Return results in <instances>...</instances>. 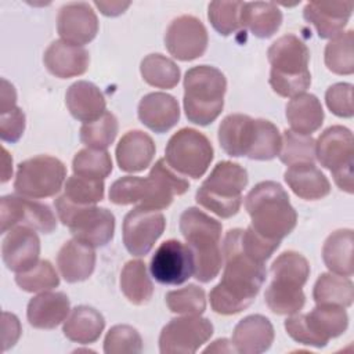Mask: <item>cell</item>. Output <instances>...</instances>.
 Wrapping results in <instances>:
<instances>
[{
  "instance_id": "6da1fadb",
  "label": "cell",
  "mask_w": 354,
  "mask_h": 354,
  "mask_svg": "<svg viewBox=\"0 0 354 354\" xmlns=\"http://www.w3.org/2000/svg\"><path fill=\"white\" fill-rule=\"evenodd\" d=\"M238 236L239 228L227 231L223 243L225 264L221 281L209 293L213 311L221 315L238 314L248 308L267 277L264 264L242 252Z\"/></svg>"
},
{
  "instance_id": "7a4b0ae2",
  "label": "cell",
  "mask_w": 354,
  "mask_h": 354,
  "mask_svg": "<svg viewBox=\"0 0 354 354\" xmlns=\"http://www.w3.org/2000/svg\"><path fill=\"white\" fill-rule=\"evenodd\" d=\"M245 209L252 221L250 227L270 241L281 242L297 223L288 192L275 181L256 184L245 198Z\"/></svg>"
},
{
  "instance_id": "3957f363",
  "label": "cell",
  "mask_w": 354,
  "mask_h": 354,
  "mask_svg": "<svg viewBox=\"0 0 354 354\" xmlns=\"http://www.w3.org/2000/svg\"><path fill=\"white\" fill-rule=\"evenodd\" d=\"M223 225L198 207H188L180 216V232L194 256V277L199 282L214 279L223 266Z\"/></svg>"
},
{
  "instance_id": "277c9868",
  "label": "cell",
  "mask_w": 354,
  "mask_h": 354,
  "mask_svg": "<svg viewBox=\"0 0 354 354\" xmlns=\"http://www.w3.org/2000/svg\"><path fill=\"white\" fill-rule=\"evenodd\" d=\"M267 57L271 64L270 84L278 95L293 98L310 87V51L297 36L283 35L277 39L270 46Z\"/></svg>"
},
{
  "instance_id": "5b68a950",
  "label": "cell",
  "mask_w": 354,
  "mask_h": 354,
  "mask_svg": "<svg viewBox=\"0 0 354 354\" xmlns=\"http://www.w3.org/2000/svg\"><path fill=\"white\" fill-rule=\"evenodd\" d=\"M227 79L224 73L210 65H198L184 76V111L189 122L207 126L223 111Z\"/></svg>"
},
{
  "instance_id": "8992f818",
  "label": "cell",
  "mask_w": 354,
  "mask_h": 354,
  "mask_svg": "<svg viewBox=\"0 0 354 354\" xmlns=\"http://www.w3.org/2000/svg\"><path fill=\"white\" fill-rule=\"evenodd\" d=\"M248 181V171L241 165L221 160L198 188L195 201L218 217L230 218L239 212Z\"/></svg>"
},
{
  "instance_id": "52a82bcc",
  "label": "cell",
  "mask_w": 354,
  "mask_h": 354,
  "mask_svg": "<svg viewBox=\"0 0 354 354\" xmlns=\"http://www.w3.org/2000/svg\"><path fill=\"white\" fill-rule=\"evenodd\" d=\"M55 212L64 225H66L75 239L91 246L108 245L115 232V216L105 207L95 205L77 206L64 195L54 201Z\"/></svg>"
},
{
  "instance_id": "ba28073f",
  "label": "cell",
  "mask_w": 354,
  "mask_h": 354,
  "mask_svg": "<svg viewBox=\"0 0 354 354\" xmlns=\"http://www.w3.org/2000/svg\"><path fill=\"white\" fill-rule=\"evenodd\" d=\"M286 333L297 343L322 348L348 326V315L343 307L317 304L307 314H292L285 319Z\"/></svg>"
},
{
  "instance_id": "9c48e42d",
  "label": "cell",
  "mask_w": 354,
  "mask_h": 354,
  "mask_svg": "<svg viewBox=\"0 0 354 354\" xmlns=\"http://www.w3.org/2000/svg\"><path fill=\"white\" fill-rule=\"evenodd\" d=\"M353 156V133L344 126L325 129L315 141V159L322 167L330 170L335 184L347 194L354 192Z\"/></svg>"
},
{
  "instance_id": "30bf717a",
  "label": "cell",
  "mask_w": 354,
  "mask_h": 354,
  "mask_svg": "<svg viewBox=\"0 0 354 354\" xmlns=\"http://www.w3.org/2000/svg\"><path fill=\"white\" fill-rule=\"evenodd\" d=\"M165 155V160L174 171L191 178H199L207 171L214 151L205 134L195 129L184 127L170 137Z\"/></svg>"
},
{
  "instance_id": "8fae6325",
  "label": "cell",
  "mask_w": 354,
  "mask_h": 354,
  "mask_svg": "<svg viewBox=\"0 0 354 354\" xmlns=\"http://www.w3.org/2000/svg\"><path fill=\"white\" fill-rule=\"evenodd\" d=\"M65 165L48 155H39L21 162L17 167L14 189L18 195L41 199L59 192L65 183Z\"/></svg>"
},
{
  "instance_id": "7c38bea8",
  "label": "cell",
  "mask_w": 354,
  "mask_h": 354,
  "mask_svg": "<svg viewBox=\"0 0 354 354\" xmlns=\"http://www.w3.org/2000/svg\"><path fill=\"white\" fill-rule=\"evenodd\" d=\"M1 234H7L17 225H26L43 234H51L57 228V218L48 205L28 199L21 195H4L0 201Z\"/></svg>"
},
{
  "instance_id": "4fadbf2b",
  "label": "cell",
  "mask_w": 354,
  "mask_h": 354,
  "mask_svg": "<svg viewBox=\"0 0 354 354\" xmlns=\"http://www.w3.org/2000/svg\"><path fill=\"white\" fill-rule=\"evenodd\" d=\"M213 335V324L199 315H185L170 319L159 335L162 354H192Z\"/></svg>"
},
{
  "instance_id": "5bb4252c",
  "label": "cell",
  "mask_w": 354,
  "mask_h": 354,
  "mask_svg": "<svg viewBox=\"0 0 354 354\" xmlns=\"http://www.w3.org/2000/svg\"><path fill=\"white\" fill-rule=\"evenodd\" d=\"M166 227L165 216L155 209L137 206L123 220V243L129 253L141 257L149 253Z\"/></svg>"
},
{
  "instance_id": "9a60e30c",
  "label": "cell",
  "mask_w": 354,
  "mask_h": 354,
  "mask_svg": "<svg viewBox=\"0 0 354 354\" xmlns=\"http://www.w3.org/2000/svg\"><path fill=\"white\" fill-rule=\"evenodd\" d=\"M151 275L163 285H181L194 275V256L187 243L167 239L155 250Z\"/></svg>"
},
{
  "instance_id": "2e32d148",
  "label": "cell",
  "mask_w": 354,
  "mask_h": 354,
  "mask_svg": "<svg viewBox=\"0 0 354 354\" xmlns=\"http://www.w3.org/2000/svg\"><path fill=\"white\" fill-rule=\"evenodd\" d=\"M207 30L194 15L174 18L165 33V46L170 55L180 61H192L202 57L207 48Z\"/></svg>"
},
{
  "instance_id": "e0dca14e",
  "label": "cell",
  "mask_w": 354,
  "mask_h": 354,
  "mask_svg": "<svg viewBox=\"0 0 354 354\" xmlns=\"http://www.w3.org/2000/svg\"><path fill=\"white\" fill-rule=\"evenodd\" d=\"M189 189V183L174 171L165 158L158 159L148 177L144 178V198L138 206L148 209H166L176 195H183Z\"/></svg>"
},
{
  "instance_id": "ac0fdd59",
  "label": "cell",
  "mask_w": 354,
  "mask_h": 354,
  "mask_svg": "<svg viewBox=\"0 0 354 354\" xmlns=\"http://www.w3.org/2000/svg\"><path fill=\"white\" fill-rule=\"evenodd\" d=\"M57 30L61 40L83 47L97 36L98 18L90 4L68 3L58 11Z\"/></svg>"
},
{
  "instance_id": "d6986e66",
  "label": "cell",
  "mask_w": 354,
  "mask_h": 354,
  "mask_svg": "<svg viewBox=\"0 0 354 354\" xmlns=\"http://www.w3.org/2000/svg\"><path fill=\"white\" fill-rule=\"evenodd\" d=\"M40 254V239L33 228L17 225L11 228L1 243V257L6 267L14 272L30 270Z\"/></svg>"
},
{
  "instance_id": "ffe728a7",
  "label": "cell",
  "mask_w": 354,
  "mask_h": 354,
  "mask_svg": "<svg viewBox=\"0 0 354 354\" xmlns=\"http://www.w3.org/2000/svg\"><path fill=\"white\" fill-rule=\"evenodd\" d=\"M353 7V1H310L303 10V15L307 22L314 25L321 39H332L343 32Z\"/></svg>"
},
{
  "instance_id": "44dd1931",
  "label": "cell",
  "mask_w": 354,
  "mask_h": 354,
  "mask_svg": "<svg viewBox=\"0 0 354 354\" xmlns=\"http://www.w3.org/2000/svg\"><path fill=\"white\" fill-rule=\"evenodd\" d=\"M43 62L47 71L59 79L83 75L90 64L88 51L64 40L53 41L44 51Z\"/></svg>"
},
{
  "instance_id": "7402d4cb",
  "label": "cell",
  "mask_w": 354,
  "mask_h": 354,
  "mask_svg": "<svg viewBox=\"0 0 354 354\" xmlns=\"http://www.w3.org/2000/svg\"><path fill=\"white\" fill-rule=\"evenodd\" d=\"M274 342V326L270 319L260 314L241 319L232 332V344L239 354H261Z\"/></svg>"
},
{
  "instance_id": "603a6c76",
  "label": "cell",
  "mask_w": 354,
  "mask_h": 354,
  "mask_svg": "<svg viewBox=\"0 0 354 354\" xmlns=\"http://www.w3.org/2000/svg\"><path fill=\"white\" fill-rule=\"evenodd\" d=\"M138 119L155 133H166L180 119L177 100L166 93H149L138 104Z\"/></svg>"
},
{
  "instance_id": "cb8c5ba5",
  "label": "cell",
  "mask_w": 354,
  "mask_h": 354,
  "mask_svg": "<svg viewBox=\"0 0 354 354\" xmlns=\"http://www.w3.org/2000/svg\"><path fill=\"white\" fill-rule=\"evenodd\" d=\"M256 136V119L243 113H231L218 126V142L234 158L248 156Z\"/></svg>"
},
{
  "instance_id": "d4e9b609",
  "label": "cell",
  "mask_w": 354,
  "mask_h": 354,
  "mask_svg": "<svg viewBox=\"0 0 354 354\" xmlns=\"http://www.w3.org/2000/svg\"><path fill=\"white\" fill-rule=\"evenodd\" d=\"M71 303L62 292H41L29 300L26 317L36 329H54L66 319Z\"/></svg>"
},
{
  "instance_id": "484cf974",
  "label": "cell",
  "mask_w": 354,
  "mask_h": 354,
  "mask_svg": "<svg viewBox=\"0 0 354 354\" xmlns=\"http://www.w3.org/2000/svg\"><path fill=\"white\" fill-rule=\"evenodd\" d=\"M153 140L141 130L127 131L118 142L116 162L119 169L127 173L145 170L155 155Z\"/></svg>"
},
{
  "instance_id": "4316f807",
  "label": "cell",
  "mask_w": 354,
  "mask_h": 354,
  "mask_svg": "<svg viewBox=\"0 0 354 354\" xmlns=\"http://www.w3.org/2000/svg\"><path fill=\"white\" fill-rule=\"evenodd\" d=\"M57 266L66 282L75 283L86 281L91 277L95 267L94 248L73 238L65 242L59 249Z\"/></svg>"
},
{
  "instance_id": "83f0119b",
  "label": "cell",
  "mask_w": 354,
  "mask_h": 354,
  "mask_svg": "<svg viewBox=\"0 0 354 354\" xmlns=\"http://www.w3.org/2000/svg\"><path fill=\"white\" fill-rule=\"evenodd\" d=\"M65 104L71 115L83 123L98 119L106 111L102 91L87 80H77L69 86L65 94Z\"/></svg>"
},
{
  "instance_id": "f1b7e54d",
  "label": "cell",
  "mask_w": 354,
  "mask_h": 354,
  "mask_svg": "<svg viewBox=\"0 0 354 354\" xmlns=\"http://www.w3.org/2000/svg\"><path fill=\"white\" fill-rule=\"evenodd\" d=\"M285 183L301 199L317 201L330 192V183L314 163H297L288 167L283 174Z\"/></svg>"
},
{
  "instance_id": "f546056e",
  "label": "cell",
  "mask_w": 354,
  "mask_h": 354,
  "mask_svg": "<svg viewBox=\"0 0 354 354\" xmlns=\"http://www.w3.org/2000/svg\"><path fill=\"white\" fill-rule=\"evenodd\" d=\"M104 328L105 319L100 311L88 306H77L64 321L62 332L71 342L91 344L100 339Z\"/></svg>"
},
{
  "instance_id": "4dcf8cb0",
  "label": "cell",
  "mask_w": 354,
  "mask_h": 354,
  "mask_svg": "<svg viewBox=\"0 0 354 354\" xmlns=\"http://www.w3.org/2000/svg\"><path fill=\"white\" fill-rule=\"evenodd\" d=\"M286 119L292 131L311 136L324 123V109L314 94L303 93L288 102Z\"/></svg>"
},
{
  "instance_id": "1f68e13d",
  "label": "cell",
  "mask_w": 354,
  "mask_h": 354,
  "mask_svg": "<svg viewBox=\"0 0 354 354\" xmlns=\"http://www.w3.org/2000/svg\"><path fill=\"white\" fill-rule=\"evenodd\" d=\"M353 230L350 228L337 230L326 238L322 248V259L330 272L343 277L353 275Z\"/></svg>"
},
{
  "instance_id": "d6a6232c",
  "label": "cell",
  "mask_w": 354,
  "mask_h": 354,
  "mask_svg": "<svg viewBox=\"0 0 354 354\" xmlns=\"http://www.w3.org/2000/svg\"><path fill=\"white\" fill-rule=\"evenodd\" d=\"M282 24V12L268 1L243 3L242 28H248L256 37H271Z\"/></svg>"
},
{
  "instance_id": "836d02e7",
  "label": "cell",
  "mask_w": 354,
  "mask_h": 354,
  "mask_svg": "<svg viewBox=\"0 0 354 354\" xmlns=\"http://www.w3.org/2000/svg\"><path fill=\"white\" fill-rule=\"evenodd\" d=\"M313 297L317 304H332L346 308L353 304L354 286L348 277L324 272L314 285Z\"/></svg>"
},
{
  "instance_id": "e575fe53",
  "label": "cell",
  "mask_w": 354,
  "mask_h": 354,
  "mask_svg": "<svg viewBox=\"0 0 354 354\" xmlns=\"http://www.w3.org/2000/svg\"><path fill=\"white\" fill-rule=\"evenodd\" d=\"M120 289L126 299L136 306H142L151 300L153 285L142 260H130L124 264L120 272Z\"/></svg>"
},
{
  "instance_id": "d590c367",
  "label": "cell",
  "mask_w": 354,
  "mask_h": 354,
  "mask_svg": "<svg viewBox=\"0 0 354 354\" xmlns=\"http://www.w3.org/2000/svg\"><path fill=\"white\" fill-rule=\"evenodd\" d=\"M272 282L288 288H303L310 275L307 259L293 250L281 253L271 264Z\"/></svg>"
},
{
  "instance_id": "8d00e7d4",
  "label": "cell",
  "mask_w": 354,
  "mask_h": 354,
  "mask_svg": "<svg viewBox=\"0 0 354 354\" xmlns=\"http://www.w3.org/2000/svg\"><path fill=\"white\" fill-rule=\"evenodd\" d=\"M140 72L142 79L156 88H173L180 80L177 64L162 54L147 55L141 61Z\"/></svg>"
},
{
  "instance_id": "74e56055",
  "label": "cell",
  "mask_w": 354,
  "mask_h": 354,
  "mask_svg": "<svg viewBox=\"0 0 354 354\" xmlns=\"http://www.w3.org/2000/svg\"><path fill=\"white\" fill-rule=\"evenodd\" d=\"M354 33L353 30L342 32L330 39L325 47V65L336 75H351L354 72L353 53Z\"/></svg>"
},
{
  "instance_id": "f35d334b",
  "label": "cell",
  "mask_w": 354,
  "mask_h": 354,
  "mask_svg": "<svg viewBox=\"0 0 354 354\" xmlns=\"http://www.w3.org/2000/svg\"><path fill=\"white\" fill-rule=\"evenodd\" d=\"M118 136V119L112 112L105 111L102 116L80 127V141L91 149L105 151Z\"/></svg>"
},
{
  "instance_id": "ab89813d",
  "label": "cell",
  "mask_w": 354,
  "mask_h": 354,
  "mask_svg": "<svg viewBox=\"0 0 354 354\" xmlns=\"http://www.w3.org/2000/svg\"><path fill=\"white\" fill-rule=\"evenodd\" d=\"M73 174L94 180H104L112 171V159L106 151L84 148L72 160Z\"/></svg>"
},
{
  "instance_id": "60d3db41",
  "label": "cell",
  "mask_w": 354,
  "mask_h": 354,
  "mask_svg": "<svg viewBox=\"0 0 354 354\" xmlns=\"http://www.w3.org/2000/svg\"><path fill=\"white\" fill-rule=\"evenodd\" d=\"M279 159L282 163L288 166L297 163H314L315 140L311 136L299 134L292 130H285L282 136Z\"/></svg>"
},
{
  "instance_id": "b9f144b4",
  "label": "cell",
  "mask_w": 354,
  "mask_h": 354,
  "mask_svg": "<svg viewBox=\"0 0 354 354\" xmlns=\"http://www.w3.org/2000/svg\"><path fill=\"white\" fill-rule=\"evenodd\" d=\"M104 180H94L73 174L66 178L62 195L73 205L88 206L101 202L104 199Z\"/></svg>"
},
{
  "instance_id": "7bdbcfd3",
  "label": "cell",
  "mask_w": 354,
  "mask_h": 354,
  "mask_svg": "<svg viewBox=\"0 0 354 354\" xmlns=\"http://www.w3.org/2000/svg\"><path fill=\"white\" fill-rule=\"evenodd\" d=\"M282 137L278 127L266 119H256V136L252 149L248 155L254 160H271L279 155Z\"/></svg>"
},
{
  "instance_id": "ee69618b",
  "label": "cell",
  "mask_w": 354,
  "mask_h": 354,
  "mask_svg": "<svg viewBox=\"0 0 354 354\" xmlns=\"http://www.w3.org/2000/svg\"><path fill=\"white\" fill-rule=\"evenodd\" d=\"M264 300L272 313L278 315H292L303 308L306 296L301 288H288L271 282L266 289Z\"/></svg>"
},
{
  "instance_id": "f6af8a7d",
  "label": "cell",
  "mask_w": 354,
  "mask_h": 354,
  "mask_svg": "<svg viewBox=\"0 0 354 354\" xmlns=\"http://www.w3.org/2000/svg\"><path fill=\"white\" fill-rule=\"evenodd\" d=\"M243 1H212L207 7V18L220 35L228 36L242 28Z\"/></svg>"
},
{
  "instance_id": "bcb514c9",
  "label": "cell",
  "mask_w": 354,
  "mask_h": 354,
  "mask_svg": "<svg viewBox=\"0 0 354 354\" xmlns=\"http://www.w3.org/2000/svg\"><path fill=\"white\" fill-rule=\"evenodd\" d=\"M17 285L29 293L46 292L59 285V277L48 260H39L30 270L15 275Z\"/></svg>"
},
{
  "instance_id": "7dc6e473",
  "label": "cell",
  "mask_w": 354,
  "mask_h": 354,
  "mask_svg": "<svg viewBox=\"0 0 354 354\" xmlns=\"http://www.w3.org/2000/svg\"><path fill=\"white\" fill-rule=\"evenodd\" d=\"M166 304L174 314L201 315L206 308L205 290L196 285H188L166 293Z\"/></svg>"
},
{
  "instance_id": "c3c4849f",
  "label": "cell",
  "mask_w": 354,
  "mask_h": 354,
  "mask_svg": "<svg viewBox=\"0 0 354 354\" xmlns=\"http://www.w3.org/2000/svg\"><path fill=\"white\" fill-rule=\"evenodd\" d=\"M142 351V339L138 330L130 325L112 326L104 339V353L130 354Z\"/></svg>"
},
{
  "instance_id": "681fc988",
  "label": "cell",
  "mask_w": 354,
  "mask_h": 354,
  "mask_svg": "<svg viewBox=\"0 0 354 354\" xmlns=\"http://www.w3.org/2000/svg\"><path fill=\"white\" fill-rule=\"evenodd\" d=\"M144 198V178L126 176L112 183L109 201L115 205H140Z\"/></svg>"
},
{
  "instance_id": "f907efd6",
  "label": "cell",
  "mask_w": 354,
  "mask_h": 354,
  "mask_svg": "<svg viewBox=\"0 0 354 354\" xmlns=\"http://www.w3.org/2000/svg\"><path fill=\"white\" fill-rule=\"evenodd\" d=\"M326 106L339 118H351L354 115L353 106V84L336 83L325 93Z\"/></svg>"
},
{
  "instance_id": "816d5d0a",
  "label": "cell",
  "mask_w": 354,
  "mask_h": 354,
  "mask_svg": "<svg viewBox=\"0 0 354 354\" xmlns=\"http://www.w3.org/2000/svg\"><path fill=\"white\" fill-rule=\"evenodd\" d=\"M25 130V113L15 106L0 113V138L6 142H17Z\"/></svg>"
},
{
  "instance_id": "f5cc1de1",
  "label": "cell",
  "mask_w": 354,
  "mask_h": 354,
  "mask_svg": "<svg viewBox=\"0 0 354 354\" xmlns=\"http://www.w3.org/2000/svg\"><path fill=\"white\" fill-rule=\"evenodd\" d=\"M3 350L12 347L21 336V324L19 319L7 311L3 313Z\"/></svg>"
},
{
  "instance_id": "db71d44e",
  "label": "cell",
  "mask_w": 354,
  "mask_h": 354,
  "mask_svg": "<svg viewBox=\"0 0 354 354\" xmlns=\"http://www.w3.org/2000/svg\"><path fill=\"white\" fill-rule=\"evenodd\" d=\"M17 102V93L14 86L7 82L6 79H1V94H0V113L7 112L12 108H15Z\"/></svg>"
},
{
  "instance_id": "11a10c76",
  "label": "cell",
  "mask_w": 354,
  "mask_h": 354,
  "mask_svg": "<svg viewBox=\"0 0 354 354\" xmlns=\"http://www.w3.org/2000/svg\"><path fill=\"white\" fill-rule=\"evenodd\" d=\"M94 6L106 17H116L126 11L129 1H94Z\"/></svg>"
},
{
  "instance_id": "9f6ffc18",
  "label": "cell",
  "mask_w": 354,
  "mask_h": 354,
  "mask_svg": "<svg viewBox=\"0 0 354 354\" xmlns=\"http://www.w3.org/2000/svg\"><path fill=\"white\" fill-rule=\"evenodd\" d=\"M1 163H3V170H1V183H6L10 180L12 174V158L8 155L7 149L3 147L1 148Z\"/></svg>"
},
{
  "instance_id": "6f0895ef",
  "label": "cell",
  "mask_w": 354,
  "mask_h": 354,
  "mask_svg": "<svg viewBox=\"0 0 354 354\" xmlns=\"http://www.w3.org/2000/svg\"><path fill=\"white\" fill-rule=\"evenodd\" d=\"M212 351H216V353H232L235 351L234 346H230V342L227 339H217L216 342H213L212 346H209L205 353H212Z\"/></svg>"
}]
</instances>
